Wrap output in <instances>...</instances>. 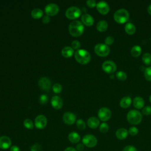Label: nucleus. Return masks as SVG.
Returning a JSON list of instances; mask_svg holds the SVG:
<instances>
[{"label": "nucleus", "instance_id": "1", "mask_svg": "<svg viewBox=\"0 0 151 151\" xmlns=\"http://www.w3.org/2000/svg\"><path fill=\"white\" fill-rule=\"evenodd\" d=\"M84 27L82 22L80 21H73L71 22L68 27L70 34L73 37H79L84 32Z\"/></svg>", "mask_w": 151, "mask_h": 151}, {"label": "nucleus", "instance_id": "2", "mask_svg": "<svg viewBox=\"0 0 151 151\" xmlns=\"http://www.w3.org/2000/svg\"><path fill=\"white\" fill-rule=\"evenodd\" d=\"M74 57L76 60L81 64H86L88 63L91 60L90 53L83 49L77 50L75 52Z\"/></svg>", "mask_w": 151, "mask_h": 151}, {"label": "nucleus", "instance_id": "3", "mask_svg": "<svg viewBox=\"0 0 151 151\" xmlns=\"http://www.w3.org/2000/svg\"><path fill=\"white\" fill-rule=\"evenodd\" d=\"M114 21L118 24H124L129 18V13L126 9L121 8L117 10L113 15Z\"/></svg>", "mask_w": 151, "mask_h": 151}, {"label": "nucleus", "instance_id": "4", "mask_svg": "<svg viewBox=\"0 0 151 151\" xmlns=\"http://www.w3.org/2000/svg\"><path fill=\"white\" fill-rule=\"evenodd\" d=\"M127 120L129 123L136 125L141 122L142 115L141 113L137 110H131L127 114Z\"/></svg>", "mask_w": 151, "mask_h": 151}, {"label": "nucleus", "instance_id": "5", "mask_svg": "<svg viewBox=\"0 0 151 151\" xmlns=\"http://www.w3.org/2000/svg\"><path fill=\"white\" fill-rule=\"evenodd\" d=\"M95 53L100 57H106L110 53V48L105 44H97L94 47Z\"/></svg>", "mask_w": 151, "mask_h": 151}, {"label": "nucleus", "instance_id": "6", "mask_svg": "<svg viewBox=\"0 0 151 151\" xmlns=\"http://www.w3.org/2000/svg\"><path fill=\"white\" fill-rule=\"evenodd\" d=\"M81 14L80 9L77 6H71L65 11V16L69 19H77L81 15Z\"/></svg>", "mask_w": 151, "mask_h": 151}, {"label": "nucleus", "instance_id": "7", "mask_svg": "<svg viewBox=\"0 0 151 151\" xmlns=\"http://www.w3.org/2000/svg\"><path fill=\"white\" fill-rule=\"evenodd\" d=\"M83 144L88 147H93L97 143V138L93 134H87L83 136L82 139Z\"/></svg>", "mask_w": 151, "mask_h": 151}, {"label": "nucleus", "instance_id": "8", "mask_svg": "<svg viewBox=\"0 0 151 151\" xmlns=\"http://www.w3.org/2000/svg\"><path fill=\"white\" fill-rule=\"evenodd\" d=\"M98 117L102 122H106L111 117V111L107 107H101L98 111Z\"/></svg>", "mask_w": 151, "mask_h": 151}, {"label": "nucleus", "instance_id": "9", "mask_svg": "<svg viewBox=\"0 0 151 151\" xmlns=\"http://www.w3.org/2000/svg\"><path fill=\"white\" fill-rule=\"evenodd\" d=\"M102 69L104 72L111 74L116 70V65L113 61L107 60L102 64Z\"/></svg>", "mask_w": 151, "mask_h": 151}, {"label": "nucleus", "instance_id": "10", "mask_svg": "<svg viewBox=\"0 0 151 151\" xmlns=\"http://www.w3.org/2000/svg\"><path fill=\"white\" fill-rule=\"evenodd\" d=\"M45 12L48 16H54L59 12V7L55 4H48L45 7Z\"/></svg>", "mask_w": 151, "mask_h": 151}, {"label": "nucleus", "instance_id": "11", "mask_svg": "<svg viewBox=\"0 0 151 151\" xmlns=\"http://www.w3.org/2000/svg\"><path fill=\"white\" fill-rule=\"evenodd\" d=\"M34 124L35 127L38 129H43L45 127L47 124V119L44 115L40 114L36 117L35 119Z\"/></svg>", "mask_w": 151, "mask_h": 151}, {"label": "nucleus", "instance_id": "12", "mask_svg": "<svg viewBox=\"0 0 151 151\" xmlns=\"http://www.w3.org/2000/svg\"><path fill=\"white\" fill-rule=\"evenodd\" d=\"M97 10L99 13L103 15H106L110 10L108 4L105 1H100L96 4Z\"/></svg>", "mask_w": 151, "mask_h": 151}, {"label": "nucleus", "instance_id": "13", "mask_svg": "<svg viewBox=\"0 0 151 151\" xmlns=\"http://www.w3.org/2000/svg\"><path fill=\"white\" fill-rule=\"evenodd\" d=\"M63 120L65 124L68 125H71L75 123L76 120V116L73 113L65 112L63 114Z\"/></svg>", "mask_w": 151, "mask_h": 151}, {"label": "nucleus", "instance_id": "14", "mask_svg": "<svg viewBox=\"0 0 151 151\" xmlns=\"http://www.w3.org/2000/svg\"><path fill=\"white\" fill-rule=\"evenodd\" d=\"M12 141L11 139L6 136H2L0 137V149L6 150L11 147Z\"/></svg>", "mask_w": 151, "mask_h": 151}, {"label": "nucleus", "instance_id": "15", "mask_svg": "<svg viewBox=\"0 0 151 151\" xmlns=\"http://www.w3.org/2000/svg\"><path fill=\"white\" fill-rule=\"evenodd\" d=\"M38 85L41 89L47 90L50 88L51 82L50 79L47 77H41L38 81Z\"/></svg>", "mask_w": 151, "mask_h": 151}, {"label": "nucleus", "instance_id": "16", "mask_svg": "<svg viewBox=\"0 0 151 151\" xmlns=\"http://www.w3.org/2000/svg\"><path fill=\"white\" fill-rule=\"evenodd\" d=\"M51 103L52 107L57 110L60 109L63 105V100L58 96H53L51 100Z\"/></svg>", "mask_w": 151, "mask_h": 151}, {"label": "nucleus", "instance_id": "17", "mask_svg": "<svg viewBox=\"0 0 151 151\" xmlns=\"http://www.w3.org/2000/svg\"><path fill=\"white\" fill-rule=\"evenodd\" d=\"M81 22L86 26H91L94 24V19L92 16L88 14H84L82 15L81 17Z\"/></svg>", "mask_w": 151, "mask_h": 151}, {"label": "nucleus", "instance_id": "18", "mask_svg": "<svg viewBox=\"0 0 151 151\" xmlns=\"http://www.w3.org/2000/svg\"><path fill=\"white\" fill-rule=\"evenodd\" d=\"M128 135V130L125 128H120L116 132V136L119 140L125 139Z\"/></svg>", "mask_w": 151, "mask_h": 151}, {"label": "nucleus", "instance_id": "19", "mask_svg": "<svg viewBox=\"0 0 151 151\" xmlns=\"http://www.w3.org/2000/svg\"><path fill=\"white\" fill-rule=\"evenodd\" d=\"M99 124V119L96 117H90L87 120V126L91 129H96Z\"/></svg>", "mask_w": 151, "mask_h": 151}, {"label": "nucleus", "instance_id": "20", "mask_svg": "<svg viewBox=\"0 0 151 151\" xmlns=\"http://www.w3.org/2000/svg\"><path fill=\"white\" fill-rule=\"evenodd\" d=\"M133 104L135 108L141 109L145 105V101L141 97H135L133 100Z\"/></svg>", "mask_w": 151, "mask_h": 151}, {"label": "nucleus", "instance_id": "21", "mask_svg": "<svg viewBox=\"0 0 151 151\" xmlns=\"http://www.w3.org/2000/svg\"><path fill=\"white\" fill-rule=\"evenodd\" d=\"M74 53V50L72 47L69 46H66L64 47L61 50V54L65 58L71 57Z\"/></svg>", "mask_w": 151, "mask_h": 151}, {"label": "nucleus", "instance_id": "22", "mask_svg": "<svg viewBox=\"0 0 151 151\" xmlns=\"http://www.w3.org/2000/svg\"><path fill=\"white\" fill-rule=\"evenodd\" d=\"M132 103V99L129 96H125L123 97L120 101V106L123 109L129 107Z\"/></svg>", "mask_w": 151, "mask_h": 151}, {"label": "nucleus", "instance_id": "23", "mask_svg": "<svg viewBox=\"0 0 151 151\" xmlns=\"http://www.w3.org/2000/svg\"><path fill=\"white\" fill-rule=\"evenodd\" d=\"M68 140L72 143H77L80 140V136L76 132H71L68 136Z\"/></svg>", "mask_w": 151, "mask_h": 151}, {"label": "nucleus", "instance_id": "24", "mask_svg": "<svg viewBox=\"0 0 151 151\" xmlns=\"http://www.w3.org/2000/svg\"><path fill=\"white\" fill-rule=\"evenodd\" d=\"M124 29L126 32L129 35H133L135 33L136 28L135 25L131 23V22H127L126 24L124 26Z\"/></svg>", "mask_w": 151, "mask_h": 151}, {"label": "nucleus", "instance_id": "25", "mask_svg": "<svg viewBox=\"0 0 151 151\" xmlns=\"http://www.w3.org/2000/svg\"><path fill=\"white\" fill-rule=\"evenodd\" d=\"M108 28V23L104 20L99 21L96 25V28L99 32H104L107 30Z\"/></svg>", "mask_w": 151, "mask_h": 151}, {"label": "nucleus", "instance_id": "26", "mask_svg": "<svg viewBox=\"0 0 151 151\" xmlns=\"http://www.w3.org/2000/svg\"><path fill=\"white\" fill-rule=\"evenodd\" d=\"M141 52H142L141 47L138 45H134L131 48V50H130V54L134 57H138L141 54Z\"/></svg>", "mask_w": 151, "mask_h": 151}, {"label": "nucleus", "instance_id": "27", "mask_svg": "<svg viewBox=\"0 0 151 151\" xmlns=\"http://www.w3.org/2000/svg\"><path fill=\"white\" fill-rule=\"evenodd\" d=\"M31 17L34 19H39L43 15V11L40 8H35L31 11Z\"/></svg>", "mask_w": 151, "mask_h": 151}, {"label": "nucleus", "instance_id": "28", "mask_svg": "<svg viewBox=\"0 0 151 151\" xmlns=\"http://www.w3.org/2000/svg\"><path fill=\"white\" fill-rule=\"evenodd\" d=\"M142 61L146 65H150L151 64V54L146 52L142 56Z\"/></svg>", "mask_w": 151, "mask_h": 151}, {"label": "nucleus", "instance_id": "29", "mask_svg": "<svg viewBox=\"0 0 151 151\" xmlns=\"http://www.w3.org/2000/svg\"><path fill=\"white\" fill-rule=\"evenodd\" d=\"M116 77L120 81H124L126 80L127 76V74L123 71H119L116 73Z\"/></svg>", "mask_w": 151, "mask_h": 151}, {"label": "nucleus", "instance_id": "30", "mask_svg": "<svg viewBox=\"0 0 151 151\" xmlns=\"http://www.w3.org/2000/svg\"><path fill=\"white\" fill-rule=\"evenodd\" d=\"M24 126L28 129H32L34 128V123L31 119H26L24 121Z\"/></svg>", "mask_w": 151, "mask_h": 151}, {"label": "nucleus", "instance_id": "31", "mask_svg": "<svg viewBox=\"0 0 151 151\" xmlns=\"http://www.w3.org/2000/svg\"><path fill=\"white\" fill-rule=\"evenodd\" d=\"M76 126L77 127V128L79 129V130H84L86 128V123L84 122V120H83L82 119H78L77 121H76Z\"/></svg>", "mask_w": 151, "mask_h": 151}, {"label": "nucleus", "instance_id": "32", "mask_svg": "<svg viewBox=\"0 0 151 151\" xmlns=\"http://www.w3.org/2000/svg\"><path fill=\"white\" fill-rule=\"evenodd\" d=\"M144 76L147 80L151 81V66L148 67L145 69L144 72Z\"/></svg>", "mask_w": 151, "mask_h": 151}, {"label": "nucleus", "instance_id": "33", "mask_svg": "<svg viewBox=\"0 0 151 151\" xmlns=\"http://www.w3.org/2000/svg\"><path fill=\"white\" fill-rule=\"evenodd\" d=\"M109 126L108 124L106 123H102L99 126V130L100 132L103 133H105L107 132L109 130Z\"/></svg>", "mask_w": 151, "mask_h": 151}, {"label": "nucleus", "instance_id": "34", "mask_svg": "<svg viewBox=\"0 0 151 151\" xmlns=\"http://www.w3.org/2000/svg\"><path fill=\"white\" fill-rule=\"evenodd\" d=\"M30 150L31 151H44L42 146L38 143H35L32 145L30 147Z\"/></svg>", "mask_w": 151, "mask_h": 151}, {"label": "nucleus", "instance_id": "35", "mask_svg": "<svg viewBox=\"0 0 151 151\" xmlns=\"http://www.w3.org/2000/svg\"><path fill=\"white\" fill-rule=\"evenodd\" d=\"M52 90L56 94L60 93L62 90V87L61 84L59 83H56L54 84L52 86Z\"/></svg>", "mask_w": 151, "mask_h": 151}, {"label": "nucleus", "instance_id": "36", "mask_svg": "<svg viewBox=\"0 0 151 151\" xmlns=\"http://www.w3.org/2000/svg\"><path fill=\"white\" fill-rule=\"evenodd\" d=\"M138 132H139L138 129L134 126L130 127L128 130V133L131 136H136V134H137Z\"/></svg>", "mask_w": 151, "mask_h": 151}, {"label": "nucleus", "instance_id": "37", "mask_svg": "<svg viewBox=\"0 0 151 151\" xmlns=\"http://www.w3.org/2000/svg\"><path fill=\"white\" fill-rule=\"evenodd\" d=\"M48 101V97L46 94H42L40 97V102L42 104H45Z\"/></svg>", "mask_w": 151, "mask_h": 151}, {"label": "nucleus", "instance_id": "38", "mask_svg": "<svg viewBox=\"0 0 151 151\" xmlns=\"http://www.w3.org/2000/svg\"><path fill=\"white\" fill-rule=\"evenodd\" d=\"M104 42H105V44H106L107 45H111L113 44L114 42V38L112 36H107L106 38H105V40H104Z\"/></svg>", "mask_w": 151, "mask_h": 151}, {"label": "nucleus", "instance_id": "39", "mask_svg": "<svg viewBox=\"0 0 151 151\" xmlns=\"http://www.w3.org/2000/svg\"><path fill=\"white\" fill-rule=\"evenodd\" d=\"M142 113L146 116H149V115L151 114V107L149 106H145L142 109Z\"/></svg>", "mask_w": 151, "mask_h": 151}, {"label": "nucleus", "instance_id": "40", "mask_svg": "<svg viewBox=\"0 0 151 151\" xmlns=\"http://www.w3.org/2000/svg\"><path fill=\"white\" fill-rule=\"evenodd\" d=\"M81 47V44L78 40H74L71 43V47L73 50H78Z\"/></svg>", "mask_w": 151, "mask_h": 151}, {"label": "nucleus", "instance_id": "41", "mask_svg": "<svg viewBox=\"0 0 151 151\" xmlns=\"http://www.w3.org/2000/svg\"><path fill=\"white\" fill-rule=\"evenodd\" d=\"M122 151H137V150L134 146L132 145H127L123 149Z\"/></svg>", "mask_w": 151, "mask_h": 151}, {"label": "nucleus", "instance_id": "42", "mask_svg": "<svg viewBox=\"0 0 151 151\" xmlns=\"http://www.w3.org/2000/svg\"><path fill=\"white\" fill-rule=\"evenodd\" d=\"M86 4L89 8H94L96 6V2L94 0H88L86 1Z\"/></svg>", "mask_w": 151, "mask_h": 151}, {"label": "nucleus", "instance_id": "43", "mask_svg": "<svg viewBox=\"0 0 151 151\" xmlns=\"http://www.w3.org/2000/svg\"><path fill=\"white\" fill-rule=\"evenodd\" d=\"M42 22H43L44 24H48V23L50 21V18L49 16H48V15L44 16V17H43V18H42Z\"/></svg>", "mask_w": 151, "mask_h": 151}, {"label": "nucleus", "instance_id": "44", "mask_svg": "<svg viewBox=\"0 0 151 151\" xmlns=\"http://www.w3.org/2000/svg\"><path fill=\"white\" fill-rule=\"evenodd\" d=\"M84 148V145L83 143H78L76 146V150L77 151H81L83 150Z\"/></svg>", "mask_w": 151, "mask_h": 151}, {"label": "nucleus", "instance_id": "45", "mask_svg": "<svg viewBox=\"0 0 151 151\" xmlns=\"http://www.w3.org/2000/svg\"><path fill=\"white\" fill-rule=\"evenodd\" d=\"M10 151H20L19 147L16 145H13L10 148Z\"/></svg>", "mask_w": 151, "mask_h": 151}, {"label": "nucleus", "instance_id": "46", "mask_svg": "<svg viewBox=\"0 0 151 151\" xmlns=\"http://www.w3.org/2000/svg\"><path fill=\"white\" fill-rule=\"evenodd\" d=\"M64 151H77V150L73 147H68L65 148Z\"/></svg>", "mask_w": 151, "mask_h": 151}, {"label": "nucleus", "instance_id": "47", "mask_svg": "<svg viewBox=\"0 0 151 151\" xmlns=\"http://www.w3.org/2000/svg\"><path fill=\"white\" fill-rule=\"evenodd\" d=\"M147 12L149 13V14L151 15V4H150L148 7H147Z\"/></svg>", "mask_w": 151, "mask_h": 151}, {"label": "nucleus", "instance_id": "48", "mask_svg": "<svg viewBox=\"0 0 151 151\" xmlns=\"http://www.w3.org/2000/svg\"><path fill=\"white\" fill-rule=\"evenodd\" d=\"M149 101H150V102L151 103V95H150V97H149Z\"/></svg>", "mask_w": 151, "mask_h": 151}]
</instances>
